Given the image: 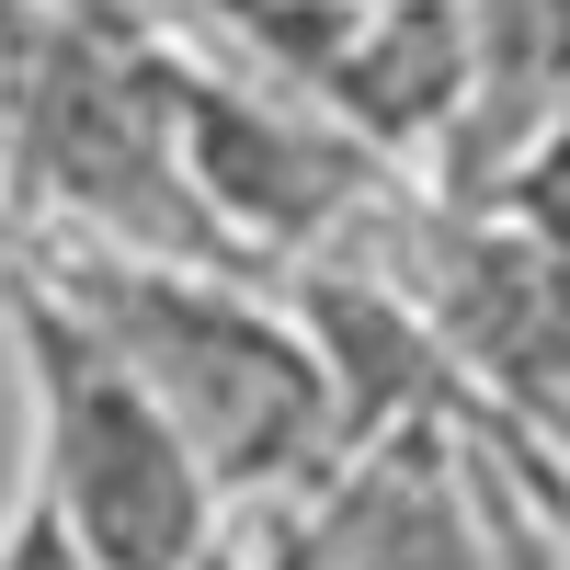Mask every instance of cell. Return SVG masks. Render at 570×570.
Masks as SVG:
<instances>
[{
    "label": "cell",
    "instance_id": "obj_8",
    "mask_svg": "<svg viewBox=\"0 0 570 570\" xmlns=\"http://www.w3.org/2000/svg\"><path fill=\"white\" fill-rule=\"evenodd\" d=\"M0 570H104V559H91V537L23 480V502L0 513Z\"/></svg>",
    "mask_w": 570,
    "mask_h": 570
},
{
    "label": "cell",
    "instance_id": "obj_1",
    "mask_svg": "<svg viewBox=\"0 0 570 570\" xmlns=\"http://www.w3.org/2000/svg\"><path fill=\"white\" fill-rule=\"evenodd\" d=\"M46 285L104 331V343L149 376V400L183 422L206 456L217 502H263L343 445L331 434V376L308 354L297 308L228 285L217 263H160V252H46Z\"/></svg>",
    "mask_w": 570,
    "mask_h": 570
},
{
    "label": "cell",
    "instance_id": "obj_3",
    "mask_svg": "<svg viewBox=\"0 0 570 570\" xmlns=\"http://www.w3.org/2000/svg\"><path fill=\"white\" fill-rule=\"evenodd\" d=\"M160 91H171V137H183V171H195L206 217L263 252H308L343 206L376 195V149L354 126H297L183 58H160Z\"/></svg>",
    "mask_w": 570,
    "mask_h": 570
},
{
    "label": "cell",
    "instance_id": "obj_2",
    "mask_svg": "<svg viewBox=\"0 0 570 570\" xmlns=\"http://www.w3.org/2000/svg\"><path fill=\"white\" fill-rule=\"evenodd\" d=\"M12 354L35 389V491L91 537L104 570H206L217 548V480L183 445V422L149 400L104 331H91L46 274H12Z\"/></svg>",
    "mask_w": 570,
    "mask_h": 570
},
{
    "label": "cell",
    "instance_id": "obj_7",
    "mask_svg": "<svg viewBox=\"0 0 570 570\" xmlns=\"http://www.w3.org/2000/svg\"><path fill=\"white\" fill-rule=\"evenodd\" d=\"M502 228H513V240H537L548 263H570V115L502 171Z\"/></svg>",
    "mask_w": 570,
    "mask_h": 570
},
{
    "label": "cell",
    "instance_id": "obj_4",
    "mask_svg": "<svg viewBox=\"0 0 570 570\" xmlns=\"http://www.w3.org/2000/svg\"><path fill=\"white\" fill-rule=\"evenodd\" d=\"M297 331H308V354L331 376V434H343V456L365 445H389V434H422L434 422V400L468 389V365L445 354V331L400 308L389 285H365V274H297Z\"/></svg>",
    "mask_w": 570,
    "mask_h": 570
},
{
    "label": "cell",
    "instance_id": "obj_6",
    "mask_svg": "<svg viewBox=\"0 0 570 570\" xmlns=\"http://www.w3.org/2000/svg\"><path fill=\"white\" fill-rule=\"evenodd\" d=\"M480 46H491V35H468L456 0H400V12L354 23V46L331 58L320 91H331V115H343L365 149H400V137H422V126L456 115V91H468V69H480Z\"/></svg>",
    "mask_w": 570,
    "mask_h": 570
},
{
    "label": "cell",
    "instance_id": "obj_5",
    "mask_svg": "<svg viewBox=\"0 0 570 570\" xmlns=\"http://www.w3.org/2000/svg\"><path fill=\"white\" fill-rule=\"evenodd\" d=\"M422 320L445 331V354L468 376H502L513 400L570 411V263H548L537 240H513V228L456 240Z\"/></svg>",
    "mask_w": 570,
    "mask_h": 570
}]
</instances>
